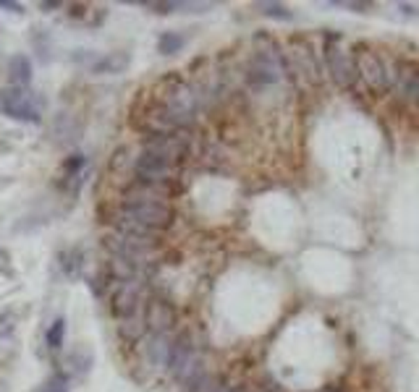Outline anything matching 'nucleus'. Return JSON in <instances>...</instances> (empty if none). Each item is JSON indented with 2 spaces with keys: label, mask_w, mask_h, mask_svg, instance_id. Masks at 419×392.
I'll list each match as a JSON object with an SVG mask.
<instances>
[{
  "label": "nucleus",
  "mask_w": 419,
  "mask_h": 392,
  "mask_svg": "<svg viewBox=\"0 0 419 392\" xmlns=\"http://www.w3.org/2000/svg\"><path fill=\"white\" fill-rule=\"evenodd\" d=\"M8 79L13 86H29L32 82V63L26 55H11L8 58Z\"/></svg>",
  "instance_id": "18"
},
{
  "label": "nucleus",
  "mask_w": 419,
  "mask_h": 392,
  "mask_svg": "<svg viewBox=\"0 0 419 392\" xmlns=\"http://www.w3.org/2000/svg\"><path fill=\"white\" fill-rule=\"evenodd\" d=\"M179 176V165L160 160L155 155H147L139 152L134 157V180H142V183H157V186H170Z\"/></svg>",
  "instance_id": "9"
},
{
  "label": "nucleus",
  "mask_w": 419,
  "mask_h": 392,
  "mask_svg": "<svg viewBox=\"0 0 419 392\" xmlns=\"http://www.w3.org/2000/svg\"><path fill=\"white\" fill-rule=\"evenodd\" d=\"M260 8H262V13L270 16V19H280V21L291 19V11H288L286 6H280V3H260Z\"/></svg>",
  "instance_id": "23"
},
{
  "label": "nucleus",
  "mask_w": 419,
  "mask_h": 392,
  "mask_svg": "<svg viewBox=\"0 0 419 392\" xmlns=\"http://www.w3.org/2000/svg\"><path fill=\"white\" fill-rule=\"evenodd\" d=\"M63 335H66V319H55L53 324L48 327V333H45V340H48V348L53 351H58L60 345H63Z\"/></svg>",
  "instance_id": "22"
},
{
  "label": "nucleus",
  "mask_w": 419,
  "mask_h": 392,
  "mask_svg": "<svg viewBox=\"0 0 419 392\" xmlns=\"http://www.w3.org/2000/svg\"><path fill=\"white\" fill-rule=\"evenodd\" d=\"M129 63H132L129 53H121L118 50V53H108V55H102V58L92 66V71L95 73H123L126 68H129Z\"/></svg>",
  "instance_id": "19"
},
{
  "label": "nucleus",
  "mask_w": 419,
  "mask_h": 392,
  "mask_svg": "<svg viewBox=\"0 0 419 392\" xmlns=\"http://www.w3.org/2000/svg\"><path fill=\"white\" fill-rule=\"evenodd\" d=\"M283 66H286V63H283V55L278 53L276 45H270L267 50L257 48L249 60L247 79H249L251 86H270V84L280 82Z\"/></svg>",
  "instance_id": "5"
},
{
  "label": "nucleus",
  "mask_w": 419,
  "mask_h": 392,
  "mask_svg": "<svg viewBox=\"0 0 419 392\" xmlns=\"http://www.w3.org/2000/svg\"><path fill=\"white\" fill-rule=\"evenodd\" d=\"M0 110L13 120L21 123H39V107L29 89L24 86H8L0 92Z\"/></svg>",
  "instance_id": "7"
},
{
  "label": "nucleus",
  "mask_w": 419,
  "mask_h": 392,
  "mask_svg": "<svg viewBox=\"0 0 419 392\" xmlns=\"http://www.w3.org/2000/svg\"><path fill=\"white\" fill-rule=\"evenodd\" d=\"M102 246L108 251L110 256L116 259H126L142 267V270H150V264L155 259L157 254V238H139V236H129V233H118V230H110L108 236L102 238Z\"/></svg>",
  "instance_id": "2"
},
{
  "label": "nucleus",
  "mask_w": 419,
  "mask_h": 392,
  "mask_svg": "<svg viewBox=\"0 0 419 392\" xmlns=\"http://www.w3.org/2000/svg\"><path fill=\"white\" fill-rule=\"evenodd\" d=\"M45 392H66V380H60V377L50 380L48 384H45Z\"/></svg>",
  "instance_id": "24"
},
{
  "label": "nucleus",
  "mask_w": 419,
  "mask_h": 392,
  "mask_svg": "<svg viewBox=\"0 0 419 392\" xmlns=\"http://www.w3.org/2000/svg\"><path fill=\"white\" fill-rule=\"evenodd\" d=\"M226 387L220 384L215 374H199V377H194L192 382H186V392H223Z\"/></svg>",
  "instance_id": "20"
},
{
  "label": "nucleus",
  "mask_w": 419,
  "mask_h": 392,
  "mask_svg": "<svg viewBox=\"0 0 419 392\" xmlns=\"http://www.w3.org/2000/svg\"><path fill=\"white\" fill-rule=\"evenodd\" d=\"M0 8H8V11H13V13H21L24 8L19 6V3H11V0H0Z\"/></svg>",
  "instance_id": "25"
},
{
  "label": "nucleus",
  "mask_w": 419,
  "mask_h": 392,
  "mask_svg": "<svg viewBox=\"0 0 419 392\" xmlns=\"http://www.w3.org/2000/svg\"><path fill=\"white\" fill-rule=\"evenodd\" d=\"M144 280H129V283H118L110 298V309L116 314V319L132 317L136 311L144 309Z\"/></svg>",
  "instance_id": "10"
},
{
  "label": "nucleus",
  "mask_w": 419,
  "mask_h": 392,
  "mask_svg": "<svg viewBox=\"0 0 419 392\" xmlns=\"http://www.w3.org/2000/svg\"><path fill=\"white\" fill-rule=\"evenodd\" d=\"M142 152L155 155L160 160H168V162L181 167L184 157L189 155V136H186V131L163 133V136H147L142 144Z\"/></svg>",
  "instance_id": "8"
},
{
  "label": "nucleus",
  "mask_w": 419,
  "mask_h": 392,
  "mask_svg": "<svg viewBox=\"0 0 419 392\" xmlns=\"http://www.w3.org/2000/svg\"><path fill=\"white\" fill-rule=\"evenodd\" d=\"M354 63H357V73L359 79L372 92H388V73H385V63L380 60V55L375 50L359 48L357 55H354Z\"/></svg>",
  "instance_id": "11"
},
{
  "label": "nucleus",
  "mask_w": 419,
  "mask_h": 392,
  "mask_svg": "<svg viewBox=\"0 0 419 392\" xmlns=\"http://www.w3.org/2000/svg\"><path fill=\"white\" fill-rule=\"evenodd\" d=\"M144 321L152 335H170L176 327V309L166 298H150L144 304Z\"/></svg>",
  "instance_id": "14"
},
{
  "label": "nucleus",
  "mask_w": 419,
  "mask_h": 392,
  "mask_svg": "<svg viewBox=\"0 0 419 392\" xmlns=\"http://www.w3.org/2000/svg\"><path fill=\"white\" fill-rule=\"evenodd\" d=\"M288 60H291V68L299 73L304 82L320 84L323 82V71H320V63L314 58V50L307 39H291V48H288Z\"/></svg>",
  "instance_id": "12"
},
{
  "label": "nucleus",
  "mask_w": 419,
  "mask_h": 392,
  "mask_svg": "<svg viewBox=\"0 0 419 392\" xmlns=\"http://www.w3.org/2000/svg\"><path fill=\"white\" fill-rule=\"evenodd\" d=\"M325 63H328V73L341 89H354L359 82V73H357V63L354 55L341 48L338 37L330 35L325 42Z\"/></svg>",
  "instance_id": "4"
},
{
  "label": "nucleus",
  "mask_w": 419,
  "mask_h": 392,
  "mask_svg": "<svg viewBox=\"0 0 419 392\" xmlns=\"http://www.w3.org/2000/svg\"><path fill=\"white\" fill-rule=\"evenodd\" d=\"M116 330H118V337L123 340V343H142L144 337H147V321H144V309L136 311V314H132V317H123V319H118V324H116Z\"/></svg>",
  "instance_id": "16"
},
{
  "label": "nucleus",
  "mask_w": 419,
  "mask_h": 392,
  "mask_svg": "<svg viewBox=\"0 0 419 392\" xmlns=\"http://www.w3.org/2000/svg\"><path fill=\"white\" fill-rule=\"evenodd\" d=\"M388 73V89L393 97L404 100V102H414L419 92V68L411 60H391V66H385Z\"/></svg>",
  "instance_id": "6"
},
{
  "label": "nucleus",
  "mask_w": 419,
  "mask_h": 392,
  "mask_svg": "<svg viewBox=\"0 0 419 392\" xmlns=\"http://www.w3.org/2000/svg\"><path fill=\"white\" fill-rule=\"evenodd\" d=\"M53 133H55V142L58 144H76L82 136V120L76 118L73 113H60L55 123H53Z\"/></svg>",
  "instance_id": "17"
},
{
  "label": "nucleus",
  "mask_w": 419,
  "mask_h": 392,
  "mask_svg": "<svg viewBox=\"0 0 419 392\" xmlns=\"http://www.w3.org/2000/svg\"><path fill=\"white\" fill-rule=\"evenodd\" d=\"M170 335H147L142 340V351H139V361L144 368H150L152 374L168 371V361H170Z\"/></svg>",
  "instance_id": "13"
},
{
  "label": "nucleus",
  "mask_w": 419,
  "mask_h": 392,
  "mask_svg": "<svg viewBox=\"0 0 419 392\" xmlns=\"http://www.w3.org/2000/svg\"><path fill=\"white\" fill-rule=\"evenodd\" d=\"M414 102H417V105H419V92H417V100H414Z\"/></svg>",
  "instance_id": "28"
},
{
  "label": "nucleus",
  "mask_w": 419,
  "mask_h": 392,
  "mask_svg": "<svg viewBox=\"0 0 419 392\" xmlns=\"http://www.w3.org/2000/svg\"><path fill=\"white\" fill-rule=\"evenodd\" d=\"M121 202L126 204H170V186L132 180L121 191Z\"/></svg>",
  "instance_id": "15"
},
{
  "label": "nucleus",
  "mask_w": 419,
  "mask_h": 392,
  "mask_svg": "<svg viewBox=\"0 0 419 392\" xmlns=\"http://www.w3.org/2000/svg\"><path fill=\"white\" fill-rule=\"evenodd\" d=\"M8 270V254L0 249V272H6Z\"/></svg>",
  "instance_id": "26"
},
{
  "label": "nucleus",
  "mask_w": 419,
  "mask_h": 392,
  "mask_svg": "<svg viewBox=\"0 0 419 392\" xmlns=\"http://www.w3.org/2000/svg\"><path fill=\"white\" fill-rule=\"evenodd\" d=\"M110 225L118 233L139 238H157L173 223V207L170 204H126L121 202L110 212Z\"/></svg>",
  "instance_id": "1"
},
{
  "label": "nucleus",
  "mask_w": 419,
  "mask_h": 392,
  "mask_svg": "<svg viewBox=\"0 0 419 392\" xmlns=\"http://www.w3.org/2000/svg\"><path fill=\"white\" fill-rule=\"evenodd\" d=\"M184 45H186V37L181 35V32H163L160 39H157V50L163 55H176V53H181Z\"/></svg>",
  "instance_id": "21"
},
{
  "label": "nucleus",
  "mask_w": 419,
  "mask_h": 392,
  "mask_svg": "<svg viewBox=\"0 0 419 392\" xmlns=\"http://www.w3.org/2000/svg\"><path fill=\"white\" fill-rule=\"evenodd\" d=\"M223 392H247V390H244V387H226Z\"/></svg>",
  "instance_id": "27"
},
{
  "label": "nucleus",
  "mask_w": 419,
  "mask_h": 392,
  "mask_svg": "<svg viewBox=\"0 0 419 392\" xmlns=\"http://www.w3.org/2000/svg\"><path fill=\"white\" fill-rule=\"evenodd\" d=\"M168 371L173 374V380L184 382V384L192 382L194 377L204 374V368L199 366V351H197V343H194V337L189 333H181L179 337H173Z\"/></svg>",
  "instance_id": "3"
}]
</instances>
